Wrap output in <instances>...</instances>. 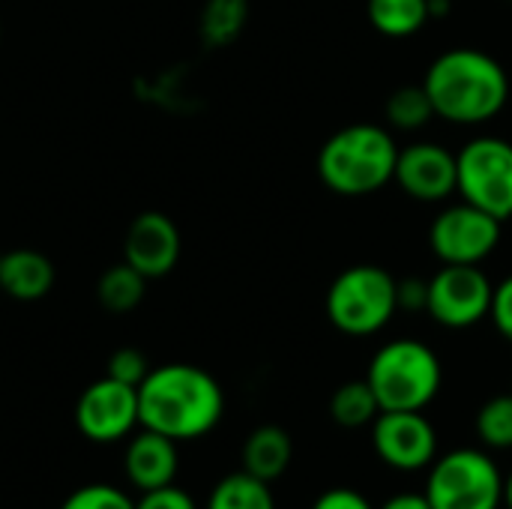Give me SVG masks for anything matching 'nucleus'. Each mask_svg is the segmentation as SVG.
Returning a JSON list of instances; mask_svg holds the SVG:
<instances>
[{
	"label": "nucleus",
	"mask_w": 512,
	"mask_h": 509,
	"mask_svg": "<svg viewBox=\"0 0 512 509\" xmlns=\"http://www.w3.org/2000/svg\"><path fill=\"white\" fill-rule=\"evenodd\" d=\"M225 393L219 381L189 363H165L150 369L138 387L141 429H153L171 441H195L219 426Z\"/></svg>",
	"instance_id": "f257e3e1"
},
{
	"label": "nucleus",
	"mask_w": 512,
	"mask_h": 509,
	"mask_svg": "<svg viewBox=\"0 0 512 509\" xmlns=\"http://www.w3.org/2000/svg\"><path fill=\"white\" fill-rule=\"evenodd\" d=\"M435 117L456 126H477L498 117L510 99L507 69L480 48L438 54L423 78Z\"/></svg>",
	"instance_id": "f03ea898"
},
{
	"label": "nucleus",
	"mask_w": 512,
	"mask_h": 509,
	"mask_svg": "<svg viewBox=\"0 0 512 509\" xmlns=\"http://www.w3.org/2000/svg\"><path fill=\"white\" fill-rule=\"evenodd\" d=\"M396 159L399 144L387 126L351 123L324 141L318 153V177L336 195L363 198L393 180Z\"/></svg>",
	"instance_id": "7ed1b4c3"
},
{
	"label": "nucleus",
	"mask_w": 512,
	"mask_h": 509,
	"mask_svg": "<svg viewBox=\"0 0 512 509\" xmlns=\"http://www.w3.org/2000/svg\"><path fill=\"white\" fill-rule=\"evenodd\" d=\"M366 381L381 411H423L441 393L444 369L429 345L417 339H393L375 351Z\"/></svg>",
	"instance_id": "20e7f679"
},
{
	"label": "nucleus",
	"mask_w": 512,
	"mask_h": 509,
	"mask_svg": "<svg viewBox=\"0 0 512 509\" xmlns=\"http://www.w3.org/2000/svg\"><path fill=\"white\" fill-rule=\"evenodd\" d=\"M399 279L378 264L342 270L327 291V318L345 336H375L399 312Z\"/></svg>",
	"instance_id": "39448f33"
},
{
	"label": "nucleus",
	"mask_w": 512,
	"mask_h": 509,
	"mask_svg": "<svg viewBox=\"0 0 512 509\" xmlns=\"http://www.w3.org/2000/svg\"><path fill=\"white\" fill-rule=\"evenodd\" d=\"M423 495L432 509H501L504 474L486 450H450L429 465Z\"/></svg>",
	"instance_id": "423d86ee"
},
{
	"label": "nucleus",
	"mask_w": 512,
	"mask_h": 509,
	"mask_svg": "<svg viewBox=\"0 0 512 509\" xmlns=\"http://www.w3.org/2000/svg\"><path fill=\"white\" fill-rule=\"evenodd\" d=\"M459 195L462 201L492 213L495 219H512V141L498 135L471 138L459 153Z\"/></svg>",
	"instance_id": "0eeeda50"
},
{
	"label": "nucleus",
	"mask_w": 512,
	"mask_h": 509,
	"mask_svg": "<svg viewBox=\"0 0 512 509\" xmlns=\"http://www.w3.org/2000/svg\"><path fill=\"white\" fill-rule=\"evenodd\" d=\"M495 285L480 264H444L429 279V306L432 321L450 330H468L489 318Z\"/></svg>",
	"instance_id": "6e6552de"
},
{
	"label": "nucleus",
	"mask_w": 512,
	"mask_h": 509,
	"mask_svg": "<svg viewBox=\"0 0 512 509\" xmlns=\"http://www.w3.org/2000/svg\"><path fill=\"white\" fill-rule=\"evenodd\" d=\"M501 219L462 201L444 207L432 228L429 246L441 264H483L501 243Z\"/></svg>",
	"instance_id": "1a4fd4ad"
},
{
	"label": "nucleus",
	"mask_w": 512,
	"mask_h": 509,
	"mask_svg": "<svg viewBox=\"0 0 512 509\" xmlns=\"http://www.w3.org/2000/svg\"><path fill=\"white\" fill-rule=\"evenodd\" d=\"M75 426L87 441L96 444H114L126 438L138 420V387L120 384L114 378L93 381L75 405Z\"/></svg>",
	"instance_id": "9d476101"
},
{
	"label": "nucleus",
	"mask_w": 512,
	"mask_h": 509,
	"mask_svg": "<svg viewBox=\"0 0 512 509\" xmlns=\"http://www.w3.org/2000/svg\"><path fill=\"white\" fill-rule=\"evenodd\" d=\"M372 444L396 471H423L438 459V432L423 411H381L372 423Z\"/></svg>",
	"instance_id": "9b49d317"
},
{
	"label": "nucleus",
	"mask_w": 512,
	"mask_h": 509,
	"mask_svg": "<svg viewBox=\"0 0 512 509\" xmlns=\"http://www.w3.org/2000/svg\"><path fill=\"white\" fill-rule=\"evenodd\" d=\"M393 180L408 198L423 204H441L459 189L456 153L435 141H414L408 147H399Z\"/></svg>",
	"instance_id": "f8f14e48"
},
{
	"label": "nucleus",
	"mask_w": 512,
	"mask_h": 509,
	"mask_svg": "<svg viewBox=\"0 0 512 509\" xmlns=\"http://www.w3.org/2000/svg\"><path fill=\"white\" fill-rule=\"evenodd\" d=\"M123 261L135 267L144 279L168 276L180 261V231L156 210L138 213L123 240Z\"/></svg>",
	"instance_id": "ddd939ff"
},
{
	"label": "nucleus",
	"mask_w": 512,
	"mask_h": 509,
	"mask_svg": "<svg viewBox=\"0 0 512 509\" xmlns=\"http://www.w3.org/2000/svg\"><path fill=\"white\" fill-rule=\"evenodd\" d=\"M123 468L129 483L138 492H153L162 486H171L180 468V453H177V441L153 432V429H141L123 456Z\"/></svg>",
	"instance_id": "4468645a"
},
{
	"label": "nucleus",
	"mask_w": 512,
	"mask_h": 509,
	"mask_svg": "<svg viewBox=\"0 0 512 509\" xmlns=\"http://www.w3.org/2000/svg\"><path fill=\"white\" fill-rule=\"evenodd\" d=\"M54 288V264L36 249H12L0 255V291L12 300L33 303Z\"/></svg>",
	"instance_id": "2eb2a0df"
},
{
	"label": "nucleus",
	"mask_w": 512,
	"mask_h": 509,
	"mask_svg": "<svg viewBox=\"0 0 512 509\" xmlns=\"http://www.w3.org/2000/svg\"><path fill=\"white\" fill-rule=\"evenodd\" d=\"M291 459V435L279 426H258L243 444V471L264 483H276L288 471Z\"/></svg>",
	"instance_id": "dca6fc26"
},
{
	"label": "nucleus",
	"mask_w": 512,
	"mask_h": 509,
	"mask_svg": "<svg viewBox=\"0 0 512 509\" xmlns=\"http://www.w3.org/2000/svg\"><path fill=\"white\" fill-rule=\"evenodd\" d=\"M369 24L390 39L420 33L432 18V0H366Z\"/></svg>",
	"instance_id": "f3484780"
},
{
	"label": "nucleus",
	"mask_w": 512,
	"mask_h": 509,
	"mask_svg": "<svg viewBox=\"0 0 512 509\" xmlns=\"http://www.w3.org/2000/svg\"><path fill=\"white\" fill-rule=\"evenodd\" d=\"M144 291H147V279L135 267H129L126 261L108 267L99 276V285H96V297H99L102 309L111 312V315L132 312L144 300Z\"/></svg>",
	"instance_id": "a211bd4d"
},
{
	"label": "nucleus",
	"mask_w": 512,
	"mask_h": 509,
	"mask_svg": "<svg viewBox=\"0 0 512 509\" xmlns=\"http://www.w3.org/2000/svg\"><path fill=\"white\" fill-rule=\"evenodd\" d=\"M207 509H276L270 483L237 471L216 483V489L207 498Z\"/></svg>",
	"instance_id": "6ab92c4d"
},
{
	"label": "nucleus",
	"mask_w": 512,
	"mask_h": 509,
	"mask_svg": "<svg viewBox=\"0 0 512 509\" xmlns=\"http://www.w3.org/2000/svg\"><path fill=\"white\" fill-rule=\"evenodd\" d=\"M381 405L369 387V381H348L330 399V417L342 429H366L378 420Z\"/></svg>",
	"instance_id": "aec40b11"
},
{
	"label": "nucleus",
	"mask_w": 512,
	"mask_h": 509,
	"mask_svg": "<svg viewBox=\"0 0 512 509\" xmlns=\"http://www.w3.org/2000/svg\"><path fill=\"white\" fill-rule=\"evenodd\" d=\"M432 117H435V108L423 84H405L393 90L384 102V120L390 129H399V132H417L429 126Z\"/></svg>",
	"instance_id": "412c9836"
},
{
	"label": "nucleus",
	"mask_w": 512,
	"mask_h": 509,
	"mask_svg": "<svg viewBox=\"0 0 512 509\" xmlns=\"http://www.w3.org/2000/svg\"><path fill=\"white\" fill-rule=\"evenodd\" d=\"M249 18V0H207L201 9V36L207 45H228Z\"/></svg>",
	"instance_id": "4be33fe9"
},
{
	"label": "nucleus",
	"mask_w": 512,
	"mask_h": 509,
	"mask_svg": "<svg viewBox=\"0 0 512 509\" xmlns=\"http://www.w3.org/2000/svg\"><path fill=\"white\" fill-rule=\"evenodd\" d=\"M477 438L486 450H512V393L495 396L480 408Z\"/></svg>",
	"instance_id": "5701e85b"
},
{
	"label": "nucleus",
	"mask_w": 512,
	"mask_h": 509,
	"mask_svg": "<svg viewBox=\"0 0 512 509\" xmlns=\"http://www.w3.org/2000/svg\"><path fill=\"white\" fill-rule=\"evenodd\" d=\"M60 509H135V501L129 495H123L117 486L108 483H90L75 489Z\"/></svg>",
	"instance_id": "b1692460"
},
{
	"label": "nucleus",
	"mask_w": 512,
	"mask_h": 509,
	"mask_svg": "<svg viewBox=\"0 0 512 509\" xmlns=\"http://www.w3.org/2000/svg\"><path fill=\"white\" fill-rule=\"evenodd\" d=\"M105 375L114 378V381H120V384L141 387V381L150 375V366H147V357H144L138 348H117V351L108 357Z\"/></svg>",
	"instance_id": "393cba45"
},
{
	"label": "nucleus",
	"mask_w": 512,
	"mask_h": 509,
	"mask_svg": "<svg viewBox=\"0 0 512 509\" xmlns=\"http://www.w3.org/2000/svg\"><path fill=\"white\" fill-rule=\"evenodd\" d=\"M489 318L495 324V330L507 339L512 345V276H507L504 282L495 285V294H492V309H489Z\"/></svg>",
	"instance_id": "a878e982"
},
{
	"label": "nucleus",
	"mask_w": 512,
	"mask_h": 509,
	"mask_svg": "<svg viewBox=\"0 0 512 509\" xmlns=\"http://www.w3.org/2000/svg\"><path fill=\"white\" fill-rule=\"evenodd\" d=\"M135 509H198L195 501L177 489L174 483L171 486H162V489H153V492H141V498L135 501Z\"/></svg>",
	"instance_id": "bb28decb"
},
{
	"label": "nucleus",
	"mask_w": 512,
	"mask_h": 509,
	"mask_svg": "<svg viewBox=\"0 0 512 509\" xmlns=\"http://www.w3.org/2000/svg\"><path fill=\"white\" fill-rule=\"evenodd\" d=\"M396 297H399V309L405 312H417L429 306V282L426 279H399L396 285Z\"/></svg>",
	"instance_id": "cd10ccee"
},
{
	"label": "nucleus",
	"mask_w": 512,
	"mask_h": 509,
	"mask_svg": "<svg viewBox=\"0 0 512 509\" xmlns=\"http://www.w3.org/2000/svg\"><path fill=\"white\" fill-rule=\"evenodd\" d=\"M312 509H375L369 504L366 495H360L357 489H330L324 492Z\"/></svg>",
	"instance_id": "c85d7f7f"
},
{
	"label": "nucleus",
	"mask_w": 512,
	"mask_h": 509,
	"mask_svg": "<svg viewBox=\"0 0 512 509\" xmlns=\"http://www.w3.org/2000/svg\"><path fill=\"white\" fill-rule=\"evenodd\" d=\"M378 509H432L429 507V501H426V495L420 492H402V495H393L390 501H384Z\"/></svg>",
	"instance_id": "c756f323"
},
{
	"label": "nucleus",
	"mask_w": 512,
	"mask_h": 509,
	"mask_svg": "<svg viewBox=\"0 0 512 509\" xmlns=\"http://www.w3.org/2000/svg\"><path fill=\"white\" fill-rule=\"evenodd\" d=\"M504 507L512 509V471L510 477H504Z\"/></svg>",
	"instance_id": "7c9ffc66"
},
{
	"label": "nucleus",
	"mask_w": 512,
	"mask_h": 509,
	"mask_svg": "<svg viewBox=\"0 0 512 509\" xmlns=\"http://www.w3.org/2000/svg\"><path fill=\"white\" fill-rule=\"evenodd\" d=\"M432 3H438V0H432Z\"/></svg>",
	"instance_id": "2f4dec72"
},
{
	"label": "nucleus",
	"mask_w": 512,
	"mask_h": 509,
	"mask_svg": "<svg viewBox=\"0 0 512 509\" xmlns=\"http://www.w3.org/2000/svg\"><path fill=\"white\" fill-rule=\"evenodd\" d=\"M510 3H512V0H510Z\"/></svg>",
	"instance_id": "473e14b6"
}]
</instances>
